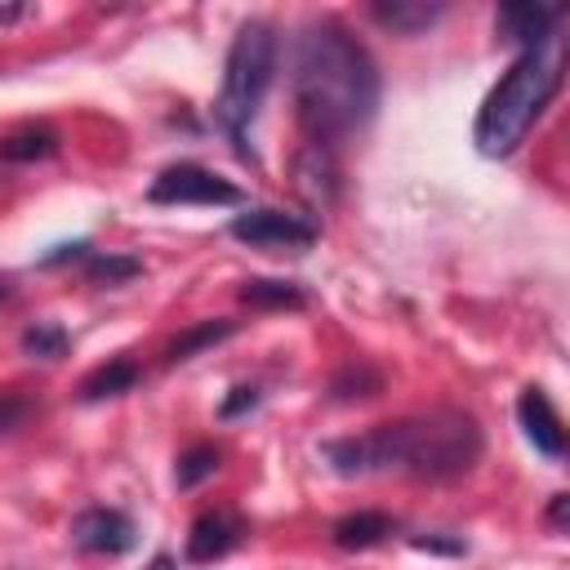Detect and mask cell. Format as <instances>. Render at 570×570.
Instances as JSON below:
<instances>
[{"label":"cell","mask_w":570,"mask_h":570,"mask_svg":"<svg viewBox=\"0 0 570 570\" xmlns=\"http://www.w3.org/2000/svg\"><path fill=\"white\" fill-rule=\"evenodd\" d=\"M294 187L312 200V205H330L334 191H338V165H334V151L321 147V142H307L294 160Z\"/></svg>","instance_id":"cell-11"},{"label":"cell","mask_w":570,"mask_h":570,"mask_svg":"<svg viewBox=\"0 0 570 570\" xmlns=\"http://www.w3.org/2000/svg\"><path fill=\"white\" fill-rule=\"evenodd\" d=\"M240 539H245V521H240L236 512H223V508H214V512H200V517L191 521L183 557H187L191 566H209V561L227 557V552H232Z\"/></svg>","instance_id":"cell-8"},{"label":"cell","mask_w":570,"mask_h":570,"mask_svg":"<svg viewBox=\"0 0 570 570\" xmlns=\"http://www.w3.org/2000/svg\"><path fill=\"white\" fill-rule=\"evenodd\" d=\"M258 401H263V392H258V387H249V383H240V387H232V392L223 396L218 419H240V414H249Z\"/></svg>","instance_id":"cell-22"},{"label":"cell","mask_w":570,"mask_h":570,"mask_svg":"<svg viewBox=\"0 0 570 570\" xmlns=\"http://www.w3.org/2000/svg\"><path fill=\"white\" fill-rule=\"evenodd\" d=\"M67 258H89V245H85V240H71V245H58L53 254H45V258H40V267H58V263H67Z\"/></svg>","instance_id":"cell-25"},{"label":"cell","mask_w":570,"mask_h":570,"mask_svg":"<svg viewBox=\"0 0 570 570\" xmlns=\"http://www.w3.org/2000/svg\"><path fill=\"white\" fill-rule=\"evenodd\" d=\"M218 459H223V450H218V445H209V441H200V445H187V450L178 454V468H174V485H178V490H196L200 481H209V476L218 472Z\"/></svg>","instance_id":"cell-18"},{"label":"cell","mask_w":570,"mask_h":570,"mask_svg":"<svg viewBox=\"0 0 570 570\" xmlns=\"http://www.w3.org/2000/svg\"><path fill=\"white\" fill-rule=\"evenodd\" d=\"M561 85V58L548 45L539 49H525L517 53V62L503 71V80L485 94L481 111H476V125H472V142L481 156H512L525 134L534 129V120L543 116V107L552 102Z\"/></svg>","instance_id":"cell-3"},{"label":"cell","mask_w":570,"mask_h":570,"mask_svg":"<svg viewBox=\"0 0 570 570\" xmlns=\"http://www.w3.org/2000/svg\"><path fill=\"white\" fill-rule=\"evenodd\" d=\"M334 401H365V396H379V374L365 370V365H347L338 379H334Z\"/></svg>","instance_id":"cell-21"},{"label":"cell","mask_w":570,"mask_h":570,"mask_svg":"<svg viewBox=\"0 0 570 570\" xmlns=\"http://www.w3.org/2000/svg\"><path fill=\"white\" fill-rule=\"evenodd\" d=\"M517 419L525 428V441L543 454V459H561L566 454V428H561V414L552 410L548 392L543 387H525L517 396Z\"/></svg>","instance_id":"cell-9"},{"label":"cell","mask_w":570,"mask_h":570,"mask_svg":"<svg viewBox=\"0 0 570 570\" xmlns=\"http://www.w3.org/2000/svg\"><path fill=\"white\" fill-rule=\"evenodd\" d=\"M445 13V4H428V0H374L370 4V18L392 31V36H419L428 31L436 18Z\"/></svg>","instance_id":"cell-12"},{"label":"cell","mask_w":570,"mask_h":570,"mask_svg":"<svg viewBox=\"0 0 570 570\" xmlns=\"http://www.w3.org/2000/svg\"><path fill=\"white\" fill-rule=\"evenodd\" d=\"M236 334V321H196L191 330H183L169 347H165V365H178V361H191L196 352H205V347H218L223 338H232Z\"/></svg>","instance_id":"cell-16"},{"label":"cell","mask_w":570,"mask_h":570,"mask_svg":"<svg viewBox=\"0 0 570 570\" xmlns=\"http://www.w3.org/2000/svg\"><path fill=\"white\" fill-rule=\"evenodd\" d=\"M379 107V67L370 49L334 18L307 22L294 49V111L307 142L334 147L365 129Z\"/></svg>","instance_id":"cell-1"},{"label":"cell","mask_w":570,"mask_h":570,"mask_svg":"<svg viewBox=\"0 0 570 570\" xmlns=\"http://www.w3.org/2000/svg\"><path fill=\"white\" fill-rule=\"evenodd\" d=\"M22 352L36 361H58V356H67V330L53 321H36L22 330Z\"/></svg>","instance_id":"cell-19"},{"label":"cell","mask_w":570,"mask_h":570,"mask_svg":"<svg viewBox=\"0 0 570 570\" xmlns=\"http://www.w3.org/2000/svg\"><path fill=\"white\" fill-rule=\"evenodd\" d=\"M557 22H561V9H548V4H503V9L494 13L499 40H503V45H517L521 53L548 45Z\"/></svg>","instance_id":"cell-10"},{"label":"cell","mask_w":570,"mask_h":570,"mask_svg":"<svg viewBox=\"0 0 570 570\" xmlns=\"http://www.w3.org/2000/svg\"><path fill=\"white\" fill-rule=\"evenodd\" d=\"M31 414V405L18 396V392H0V432H9V428H18L22 419Z\"/></svg>","instance_id":"cell-23"},{"label":"cell","mask_w":570,"mask_h":570,"mask_svg":"<svg viewBox=\"0 0 570 570\" xmlns=\"http://www.w3.org/2000/svg\"><path fill=\"white\" fill-rule=\"evenodd\" d=\"M138 383V365L129 361V356H111V361H102V365H94L85 379H80V401H107V396H120V392H129Z\"/></svg>","instance_id":"cell-14"},{"label":"cell","mask_w":570,"mask_h":570,"mask_svg":"<svg viewBox=\"0 0 570 570\" xmlns=\"http://www.w3.org/2000/svg\"><path fill=\"white\" fill-rule=\"evenodd\" d=\"M272 71H276V31L263 18H249L236 27L232 45H227V62H223V89L214 102V116L223 125V134L232 138L236 156L249 160L245 134L272 89Z\"/></svg>","instance_id":"cell-4"},{"label":"cell","mask_w":570,"mask_h":570,"mask_svg":"<svg viewBox=\"0 0 570 570\" xmlns=\"http://www.w3.org/2000/svg\"><path fill=\"white\" fill-rule=\"evenodd\" d=\"M236 298H240V303H249V307H263V312H285V307H303V303H307V289H303V285H294V281L249 276V281H240Z\"/></svg>","instance_id":"cell-15"},{"label":"cell","mask_w":570,"mask_h":570,"mask_svg":"<svg viewBox=\"0 0 570 570\" xmlns=\"http://www.w3.org/2000/svg\"><path fill=\"white\" fill-rule=\"evenodd\" d=\"M58 151V134L53 129H13L9 138H0V160L9 165H27V160H45Z\"/></svg>","instance_id":"cell-17"},{"label":"cell","mask_w":570,"mask_h":570,"mask_svg":"<svg viewBox=\"0 0 570 570\" xmlns=\"http://www.w3.org/2000/svg\"><path fill=\"white\" fill-rule=\"evenodd\" d=\"M566 508H570V494H552V503H548V525L552 530H566Z\"/></svg>","instance_id":"cell-26"},{"label":"cell","mask_w":570,"mask_h":570,"mask_svg":"<svg viewBox=\"0 0 570 570\" xmlns=\"http://www.w3.org/2000/svg\"><path fill=\"white\" fill-rule=\"evenodd\" d=\"M85 272H89L94 285H125V281H134L142 272V263L138 258H120V254H89Z\"/></svg>","instance_id":"cell-20"},{"label":"cell","mask_w":570,"mask_h":570,"mask_svg":"<svg viewBox=\"0 0 570 570\" xmlns=\"http://www.w3.org/2000/svg\"><path fill=\"white\" fill-rule=\"evenodd\" d=\"M71 543L89 557H125L138 543V530L120 508H85L71 521Z\"/></svg>","instance_id":"cell-7"},{"label":"cell","mask_w":570,"mask_h":570,"mask_svg":"<svg viewBox=\"0 0 570 570\" xmlns=\"http://www.w3.org/2000/svg\"><path fill=\"white\" fill-rule=\"evenodd\" d=\"M392 530H396V521H392L387 512H352V517L334 521L330 539H334V548H343V552H365V548H379Z\"/></svg>","instance_id":"cell-13"},{"label":"cell","mask_w":570,"mask_h":570,"mask_svg":"<svg viewBox=\"0 0 570 570\" xmlns=\"http://www.w3.org/2000/svg\"><path fill=\"white\" fill-rule=\"evenodd\" d=\"M4 298H9V289H4V285H0V303H4Z\"/></svg>","instance_id":"cell-27"},{"label":"cell","mask_w":570,"mask_h":570,"mask_svg":"<svg viewBox=\"0 0 570 570\" xmlns=\"http://www.w3.org/2000/svg\"><path fill=\"white\" fill-rule=\"evenodd\" d=\"M414 548H419V552H445V557H463V552H468V543H463V539H436V534L414 539Z\"/></svg>","instance_id":"cell-24"},{"label":"cell","mask_w":570,"mask_h":570,"mask_svg":"<svg viewBox=\"0 0 570 570\" xmlns=\"http://www.w3.org/2000/svg\"><path fill=\"white\" fill-rule=\"evenodd\" d=\"M481 450L485 436L468 410H428L414 419L379 423L361 436L330 441L321 454L338 476L396 472L414 481H454L476 468Z\"/></svg>","instance_id":"cell-2"},{"label":"cell","mask_w":570,"mask_h":570,"mask_svg":"<svg viewBox=\"0 0 570 570\" xmlns=\"http://www.w3.org/2000/svg\"><path fill=\"white\" fill-rule=\"evenodd\" d=\"M227 232L254 249H276V254H303L316 245V223L298 218V214H285V209H245L227 223Z\"/></svg>","instance_id":"cell-6"},{"label":"cell","mask_w":570,"mask_h":570,"mask_svg":"<svg viewBox=\"0 0 570 570\" xmlns=\"http://www.w3.org/2000/svg\"><path fill=\"white\" fill-rule=\"evenodd\" d=\"M147 200L151 205H240V187L227 183V178H218L205 165L178 160V165H165L151 178Z\"/></svg>","instance_id":"cell-5"}]
</instances>
